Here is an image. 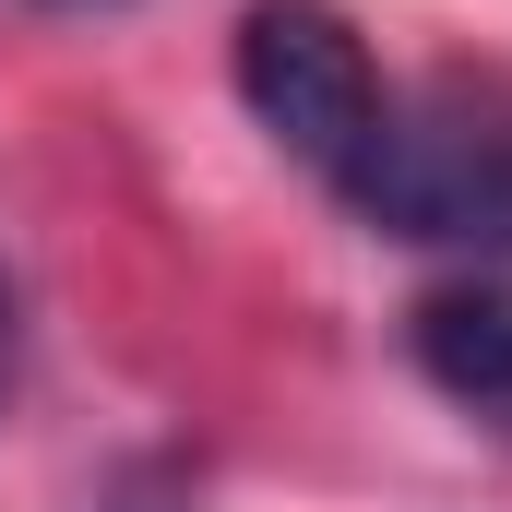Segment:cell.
Segmentation results:
<instances>
[{
    "mask_svg": "<svg viewBox=\"0 0 512 512\" xmlns=\"http://www.w3.org/2000/svg\"><path fill=\"white\" fill-rule=\"evenodd\" d=\"M346 215H370L382 239L429 251H512V108L489 96H393L370 155L334 179Z\"/></svg>",
    "mask_w": 512,
    "mask_h": 512,
    "instance_id": "cell-1",
    "label": "cell"
},
{
    "mask_svg": "<svg viewBox=\"0 0 512 512\" xmlns=\"http://www.w3.org/2000/svg\"><path fill=\"white\" fill-rule=\"evenodd\" d=\"M239 108H251L310 179H346L382 131V72H370V36L334 12V0H251L239 12Z\"/></svg>",
    "mask_w": 512,
    "mask_h": 512,
    "instance_id": "cell-2",
    "label": "cell"
},
{
    "mask_svg": "<svg viewBox=\"0 0 512 512\" xmlns=\"http://www.w3.org/2000/svg\"><path fill=\"white\" fill-rule=\"evenodd\" d=\"M405 346H417V370L441 405H465L477 429H501L512 441V286H441V298H417V322H405Z\"/></svg>",
    "mask_w": 512,
    "mask_h": 512,
    "instance_id": "cell-3",
    "label": "cell"
},
{
    "mask_svg": "<svg viewBox=\"0 0 512 512\" xmlns=\"http://www.w3.org/2000/svg\"><path fill=\"white\" fill-rule=\"evenodd\" d=\"M0 346H12V298H0Z\"/></svg>",
    "mask_w": 512,
    "mask_h": 512,
    "instance_id": "cell-4",
    "label": "cell"
},
{
    "mask_svg": "<svg viewBox=\"0 0 512 512\" xmlns=\"http://www.w3.org/2000/svg\"><path fill=\"white\" fill-rule=\"evenodd\" d=\"M60 12H96V0H60Z\"/></svg>",
    "mask_w": 512,
    "mask_h": 512,
    "instance_id": "cell-5",
    "label": "cell"
}]
</instances>
